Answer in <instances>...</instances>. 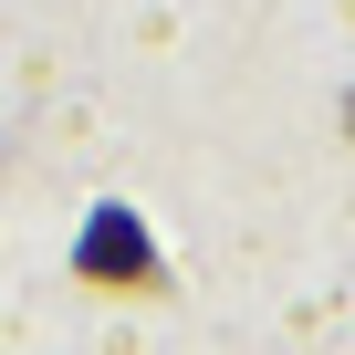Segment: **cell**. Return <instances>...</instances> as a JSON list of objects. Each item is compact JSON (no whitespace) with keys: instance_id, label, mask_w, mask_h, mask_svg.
I'll use <instances>...</instances> for the list:
<instances>
[{"instance_id":"6da1fadb","label":"cell","mask_w":355,"mask_h":355,"mask_svg":"<svg viewBox=\"0 0 355 355\" xmlns=\"http://www.w3.org/2000/svg\"><path fill=\"white\" fill-rule=\"evenodd\" d=\"M84 282H136V293H157V251H146V230L125 220V209H105L94 230H84Z\"/></svg>"},{"instance_id":"7a4b0ae2","label":"cell","mask_w":355,"mask_h":355,"mask_svg":"<svg viewBox=\"0 0 355 355\" xmlns=\"http://www.w3.org/2000/svg\"><path fill=\"white\" fill-rule=\"evenodd\" d=\"M345 136H355V94H345Z\"/></svg>"}]
</instances>
